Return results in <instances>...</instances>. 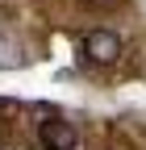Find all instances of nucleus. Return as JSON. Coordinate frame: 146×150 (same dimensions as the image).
I'll return each mask as SVG.
<instances>
[{"label":"nucleus","instance_id":"1","mask_svg":"<svg viewBox=\"0 0 146 150\" xmlns=\"http://www.w3.org/2000/svg\"><path fill=\"white\" fill-rule=\"evenodd\" d=\"M84 54H88V63L113 67L121 54H125L121 33H117V29H88V33H84Z\"/></svg>","mask_w":146,"mask_h":150},{"label":"nucleus","instance_id":"2","mask_svg":"<svg viewBox=\"0 0 146 150\" xmlns=\"http://www.w3.org/2000/svg\"><path fill=\"white\" fill-rule=\"evenodd\" d=\"M38 142L46 150H79V129L67 117H46L38 121Z\"/></svg>","mask_w":146,"mask_h":150},{"label":"nucleus","instance_id":"3","mask_svg":"<svg viewBox=\"0 0 146 150\" xmlns=\"http://www.w3.org/2000/svg\"><path fill=\"white\" fill-rule=\"evenodd\" d=\"M88 4H113V0H88Z\"/></svg>","mask_w":146,"mask_h":150}]
</instances>
